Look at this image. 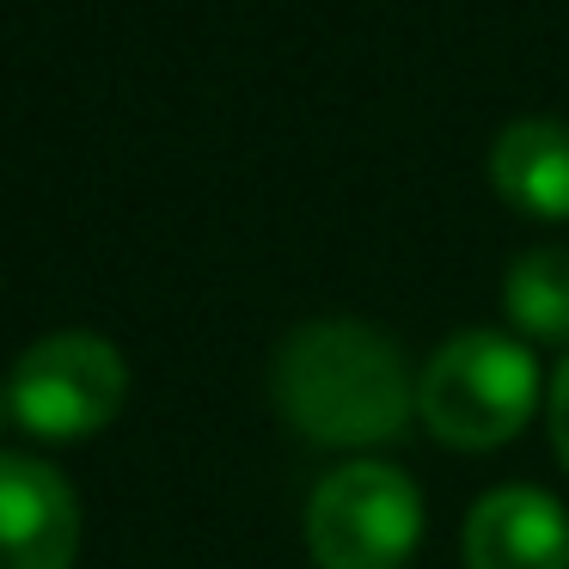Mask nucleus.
Segmentation results:
<instances>
[{"mask_svg": "<svg viewBox=\"0 0 569 569\" xmlns=\"http://www.w3.org/2000/svg\"><path fill=\"white\" fill-rule=\"evenodd\" d=\"M270 398L295 435L319 447H386L417 417L405 349L361 319H312L270 361Z\"/></svg>", "mask_w": 569, "mask_h": 569, "instance_id": "nucleus-1", "label": "nucleus"}, {"mask_svg": "<svg viewBox=\"0 0 569 569\" xmlns=\"http://www.w3.org/2000/svg\"><path fill=\"white\" fill-rule=\"evenodd\" d=\"M539 410V361L502 331H459L417 373V417L435 441L459 453H490L515 441Z\"/></svg>", "mask_w": 569, "mask_h": 569, "instance_id": "nucleus-2", "label": "nucleus"}, {"mask_svg": "<svg viewBox=\"0 0 569 569\" xmlns=\"http://www.w3.org/2000/svg\"><path fill=\"white\" fill-rule=\"evenodd\" d=\"M422 545V496L386 459H349L312 490L307 551L319 569H405Z\"/></svg>", "mask_w": 569, "mask_h": 569, "instance_id": "nucleus-3", "label": "nucleus"}, {"mask_svg": "<svg viewBox=\"0 0 569 569\" xmlns=\"http://www.w3.org/2000/svg\"><path fill=\"white\" fill-rule=\"evenodd\" d=\"M123 398H129L123 356H117V343H104L92 331L43 337L13 368V417L31 435H50V441L104 429L123 410Z\"/></svg>", "mask_w": 569, "mask_h": 569, "instance_id": "nucleus-4", "label": "nucleus"}, {"mask_svg": "<svg viewBox=\"0 0 569 569\" xmlns=\"http://www.w3.org/2000/svg\"><path fill=\"white\" fill-rule=\"evenodd\" d=\"M80 502L43 459L0 453V569H74Z\"/></svg>", "mask_w": 569, "mask_h": 569, "instance_id": "nucleus-5", "label": "nucleus"}, {"mask_svg": "<svg viewBox=\"0 0 569 569\" xmlns=\"http://www.w3.org/2000/svg\"><path fill=\"white\" fill-rule=\"evenodd\" d=\"M466 569H569V515L532 483H502L466 515Z\"/></svg>", "mask_w": 569, "mask_h": 569, "instance_id": "nucleus-6", "label": "nucleus"}, {"mask_svg": "<svg viewBox=\"0 0 569 569\" xmlns=\"http://www.w3.org/2000/svg\"><path fill=\"white\" fill-rule=\"evenodd\" d=\"M490 184L502 202L539 221H569V123L520 117L490 141Z\"/></svg>", "mask_w": 569, "mask_h": 569, "instance_id": "nucleus-7", "label": "nucleus"}, {"mask_svg": "<svg viewBox=\"0 0 569 569\" xmlns=\"http://www.w3.org/2000/svg\"><path fill=\"white\" fill-rule=\"evenodd\" d=\"M502 307L539 343H569V246H532L508 263Z\"/></svg>", "mask_w": 569, "mask_h": 569, "instance_id": "nucleus-8", "label": "nucleus"}, {"mask_svg": "<svg viewBox=\"0 0 569 569\" xmlns=\"http://www.w3.org/2000/svg\"><path fill=\"white\" fill-rule=\"evenodd\" d=\"M545 417H551V447L569 471V356L557 361V373H551V405H545Z\"/></svg>", "mask_w": 569, "mask_h": 569, "instance_id": "nucleus-9", "label": "nucleus"}]
</instances>
